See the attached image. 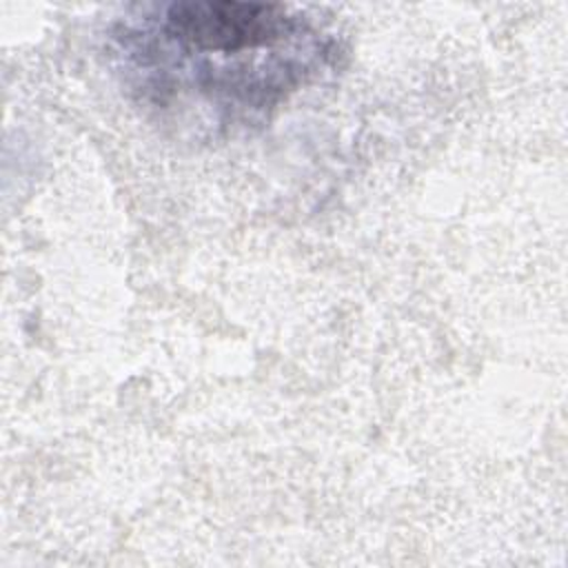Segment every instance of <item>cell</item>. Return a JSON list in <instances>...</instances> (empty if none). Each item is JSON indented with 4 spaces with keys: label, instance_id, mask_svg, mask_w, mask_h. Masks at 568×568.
<instances>
[{
    "label": "cell",
    "instance_id": "obj_1",
    "mask_svg": "<svg viewBox=\"0 0 568 568\" xmlns=\"http://www.w3.org/2000/svg\"><path fill=\"white\" fill-rule=\"evenodd\" d=\"M129 82L158 106L195 93L220 124L251 122L335 55L304 11L275 2L173 0L113 33Z\"/></svg>",
    "mask_w": 568,
    "mask_h": 568
}]
</instances>
